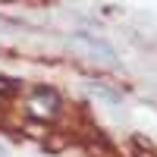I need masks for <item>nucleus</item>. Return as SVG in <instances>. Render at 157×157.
<instances>
[{
    "label": "nucleus",
    "instance_id": "nucleus-1",
    "mask_svg": "<svg viewBox=\"0 0 157 157\" xmlns=\"http://www.w3.org/2000/svg\"><path fill=\"white\" fill-rule=\"evenodd\" d=\"M69 47L72 50H78L85 60H94V63H104V66H116V50H113V44L110 41H104V38H98L94 32H72L69 38Z\"/></svg>",
    "mask_w": 157,
    "mask_h": 157
},
{
    "label": "nucleus",
    "instance_id": "nucleus-2",
    "mask_svg": "<svg viewBox=\"0 0 157 157\" xmlns=\"http://www.w3.org/2000/svg\"><path fill=\"white\" fill-rule=\"evenodd\" d=\"M32 107H38L41 113H47V116H57L60 113V94H57V88L35 85L32 88Z\"/></svg>",
    "mask_w": 157,
    "mask_h": 157
},
{
    "label": "nucleus",
    "instance_id": "nucleus-3",
    "mask_svg": "<svg viewBox=\"0 0 157 157\" xmlns=\"http://www.w3.org/2000/svg\"><path fill=\"white\" fill-rule=\"evenodd\" d=\"M88 88L94 91L98 98H104V101H110V104H120V94H116V91H110L107 85H101V82H88Z\"/></svg>",
    "mask_w": 157,
    "mask_h": 157
},
{
    "label": "nucleus",
    "instance_id": "nucleus-4",
    "mask_svg": "<svg viewBox=\"0 0 157 157\" xmlns=\"http://www.w3.org/2000/svg\"><path fill=\"white\" fill-rule=\"evenodd\" d=\"M0 157H10V151H6V148H3V145H0Z\"/></svg>",
    "mask_w": 157,
    "mask_h": 157
}]
</instances>
